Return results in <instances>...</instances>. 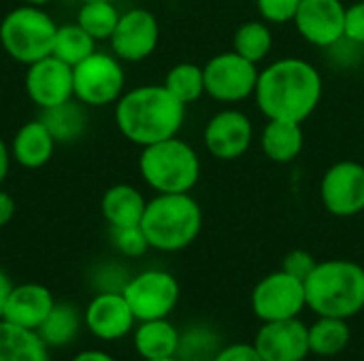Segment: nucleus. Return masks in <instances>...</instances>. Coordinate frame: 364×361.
<instances>
[{"instance_id":"f257e3e1","label":"nucleus","mask_w":364,"mask_h":361,"mask_svg":"<svg viewBox=\"0 0 364 361\" xmlns=\"http://www.w3.org/2000/svg\"><path fill=\"white\" fill-rule=\"evenodd\" d=\"M324 81L320 70L303 57H279L258 74L256 106L267 119L303 123L320 104Z\"/></svg>"},{"instance_id":"f03ea898","label":"nucleus","mask_w":364,"mask_h":361,"mask_svg":"<svg viewBox=\"0 0 364 361\" xmlns=\"http://www.w3.org/2000/svg\"><path fill=\"white\" fill-rule=\"evenodd\" d=\"M186 104L164 85H139L115 102V123L126 140L141 149L181 132Z\"/></svg>"},{"instance_id":"7ed1b4c3","label":"nucleus","mask_w":364,"mask_h":361,"mask_svg":"<svg viewBox=\"0 0 364 361\" xmlns=\"http://www.w3.org/2000/svg\"><path fill=\"white\" fill-rule=\"evenodd\" d=\"M305 296L318 317L350 321L364 309V268L350 260L318 262L305 279Z\"/></svg>"},{"instance_id":"20e7f679","label":"nucleus","mask_w":364,"mask_h":361,"mask_svg":"<svg viewBox=\"0 0 364 361\" xmlns=\"http://www.w3.org/2000/svg\"><path fill=\"white\" fill-rule=\"evenodd\" d=\"M141 228L151 249L177 253L198 238L203 230V209L192 194H156L147 200Z\"/></svg>"},{"instance_id":"39448f33","label":"nucleus","mask_w":364,"mask_h":361,"mask_svg":"<svg viewBox=\"0 0 364 361\" xmlns=\"http://www.w3.org/2000/svg\"><path fill=\"white\" fill-rule=\"evenodd\" d=\"M200 157L196 149L173 136L141 149L139 172L156 194H190L200 179Z\"/></svg>"},{"instance_id":"423d86ee","label":"nucleus","mask_w":364,"mask_h":361,"mask_svg":"<svg viewBox=\"0 0 364 361\" xmlns=\"http://www.w3.org/2000/svg\"><path fill=\"white\" fill-rule=\"evenodd\" d=\"M58 23L43 6L21 4L0 21V45L4 53L19 64H34L53 51Z\"/></svg>"},{"instance_id":"0eeeda50","label":"nucleus","mask_w":364,"mask_h":361,"mask_svg":"<svg viewBox=\"0 0 364 361\" xmlns=\"http://www.w3.org/2000/svg\"><path fill=\"white\" fill-rule=\"evenodd\" d=\"M126 85V72L122 60L113 53L94 51L90 57L73 66L75 98L85 106L115 104Z\"/></svg>"},{"instance_id":"6e6552de","label":"nucleus","mask_w":364,"mask_h":361,"mask_svg":"<svg viewBox=\"0 0 364 361\" xmlns=\"http://www.w3.org/2000/svg\"><path fill=\"white\" fill-rule=\"evenodd\" d=\"M205 94L222 104H237L256 94L258 64L245 60L237 51L215 53L205 66Z\"/></svg>"},{"instance_id":"1a4fd4ad","label":"nucleus","mask_w":364,"mask_h":361,"mask_svg":"<svg viewBox=\"0 0 364 361\" xmlns=\"http://www.w3.org/2000/svg\"><path fill=\"white\" fill-rule=\"evenodd\" d=\"M136 321L168 317L181 296L177 279L166 270H143L128 279L122 289Z\"/></svg>"},{"instance_id":"9d476101","label":"nucleus","mask_w":364,"mask_h":361,"mask_svg":"<svg viewBox=\"0 0 364 361\" xmlns=\"http://www.w3.org/2000/svg\"><path fill=\"white\" fill-rule=\"evenodd\" d=\"M307 309L305 281L277 270L260 279L252 291V313L262 321L296 319Z\"/></svg>"},{"instance_id":"9b49d317","label":"nucleus","mask_w":364,"mask_h":361,"mask_svg":"<svg viewBox=\"0 0 364 361\" xmlns=\"http://www.w3.org/2000/svg\"><path fill=\"white\" fill-rule=\"evenodd\" d=\"M320 202L339 219L364 213V164L354 160L331 164L320 179Z\"/></svg>"},{"instance_id":"f8f14e48","label":"nucleus","mask_w":364,"mask_h":361,"mask_svg":"<svg viewBox=\"0 0 364 361\" xmlns=\"http://www.w3.org/2000/svg\"><path fill=\"white\" fill-rule=\"evenodd\" d=\"M256 138L250 115L239 109L218 111L203 130V143L207 151L222 162H235L243 157Z\"/></svg>"},{"instance_id":"ddd939ff","label":"nucleus","mask_w":364,"mask_h":361,"mask_svg":"<svg viewBox=\"0 0 364 361\" xmlns=\"http://www.w3.org/2000/svg\"><path fill=\"white\" fill-rule=\"evenodd\" d=\"M111 51L122 62L147 60L160 43V23L149 9H130L119 15V21L109 38Z\"/></svg>"},{"instance_id":"4468645a","label":"nucleus","mask_w":364,"mask_h":361,"mask_svg":"<svg viewBox=\"0 0 364 361\" xmlns=\"http://www.w3.org/2000/svg\"><path fill=\"white\" fill-rule=\"evenodd\" d=\"M23 87H26L28 98L41 111L58 106V104L75 98L73 66L58 60L55 55H47L28 66Z\"/></svg>"},{"instance_id":"2eb2a0df","label":"nucleus","mask_w":364,"mask_h":361,"mask_svg":"<svg viewBox=\"0 0 364 361\" xmlns=\"http://www.w3.org/2000/svg\"><path fill=\"white\" fill-rule=\"evenodd\" d=\"M343 19L346 4L341 0H303L294 26L309 45L331 49L343 40Z\"/></svg>"},{"instance_id":"dca6fc26","label":"nucleus","mask_w":364,"mask_h":361,"mask_svg":"<svg viewBox=\"0 0 364 361\" xmlns=\"http://www.w3.org/2000/svg\"><path fill=\"white\" fill-rule=\"evenodd\" d=\"M87 332L105 343L122 340L136 323V317L122 291H98L83 313Z\"/></svg>"},{"instance_id":"f3484780","label":"nucleus","mask_w":364,"mask_h":361,"mask_svg":"<svg viewBox=\"0 0 364 361\" xmlns=\"http://www.w3.org/2000/svg\"><path fill=\"white\" fill-rule=\"evenodd\" d=\"M262 361H305L309 355V328L296 319L262 323L254 338Z\"/></svg>"},{"instance_id":"a211bd4d","label":"nucleus","mask_w":364,"mask_h":361,"mask_svg":"<svg viewBox=\"0 0 364 361\" xmlns=\"http://www.w3.org/2000/svg\"><path fill=\"white\" fill-rule=\"evenodd\" d=\"M53 306L55 300L45 285L21 283V285H13L2 311V319L23 330L36 332L43 326V321L49 317Z\"/></svg>"},{"instance_id":"6ab92c4d","label":"nucleus","mask_w":364,"mask_h":361,"mask_svg":"<svg viewBox=\"0 0 364 361\" xmlns=\"http://www.w3.org/2000/svg\"><path fill=\"white\" fill-rule=\"evenodd\" d=\"M55 145L58 143L47 130V126L43 123V119L26 121L11 140V157L21 168L36 170L49 164Z\"/></svg>"},{"instance_id":"aec40b11","label":"nucleus","mask_w":364,"mask_h":361,"mask_svg":"<svg viewBox=\"0 0 364 361\" xmlns=\"http://www.w3.org/2000/svg\"><path fill=\"white\" fill-rule=\"evenodd\" d=\"M147 200L145 196L128 183L111 185L100 198V213L111 228L141 226Z\"/></svg>"},{"instance_id":"412c9836","label":"nucleus","mask_w":364,"mask_h":361,"mask_svg":"<svg viewBox=\"0 0 364 361\" xmlns=\"http://www.w3.org/2000/svg\"><path fill=\"white\" fill-rule=\"evenodd\" d=\"M303 147L305 132L301 123L267 119V126L260 132V149L267 155V160L275 164H290L303 153Z\"/></svg>"},{"instance_id":"4be33fe9","label":"nucleus","mask_w":364,"mask_h":361,"mask_svg":"<svg viewBox=\"0 0 364 361\" xmlns=\"http://www.w3.org/2000/svg\"><path fill=\"white\" fill-rule=\"evenodd\" d=\"M132 340L136 353L143 360H162V357H175L179 353L181 334L164 317V319L139 321Z\"/></svg>"},{"instance_id":"5701e85b","label":"nucleus","mask_w":364,"mask_h":361,"mask_svg":"<svg viewBox=\"0 0 364 361\" xmlns=\"http://www.w3.org/2000/svg\"><path fill=\"white\" fill-rule=\"evenodd\" d=\"M0 361H49V347L38 332L0 319Z\"/></svg>"},{"instance_id":"b1692460","label":"nucleus","mask_w":364,"mask_h":361,"mask_svg":"<svg viewBox=\"0 0 364 361\" xmlns=\"http://www.w3.org/2000/svg\"><path fill=\"white\" fill-rule=\"evenodd\" d=\"M85 104H81L77 98H70L58 106L45 109L41 119L55 138V143H75L83 136L87 128V115Z\"/></svg>"},{"instance_id":"393cba45","label":"nucleus","mask_w":364,"mask_h":361,"mask_svg":"<svg viewBox=\"0 0 364 361\" xmlns=\"http://www.w3.org/2000/svg\"><path fill=\"white\" fill-rule=\"evenodd\" d=\"M352 332L348 319L337 317H318L314 326H309V353L320 360H331L341 355L350 345Z\"/></svg>"},{"instance_id":"a878e982","label":"nucleus","mask_w":364,"mask_h":361,"mask_svg":"<svg viewBox=\"0 0 364 361\" xmlns=\"http://www.w3.org/2000/svg\"><path fill=\"white\" fill-rule=\"evenodd\" d=\"M81 323H83V317L73 304L55 302L49 317L43 321V326L36 332L47 347H66L77 338Z\"/></svg>"},{"instance_id":"bb28decb","label":"nucleus","mask_w":364,"mask_h":361,"mask_svg":"<svg viewBox=\"0 0 364 361\" xmlns=\"http://www.w3.org/2000/svg\"><path fill=\"white\" fill-rule=\"evenodd\" d=\"M232 51L245 60L260 64L273 51V32L264 19H252L241 23L232 36Z\"/></svg>"},{"instance_id":"cd10ccee","label":"nucleus","mask_w":364,"mask_h":361,"mask_svg":"<svg viewBox=\"0 0 364 361\" xmlns=\"http://www.w3.org/2000/svg\"><path fill=\"white\" fill-rule=\"evenodd\" d=\"M119 11L113 0H87L81 2L77 11V23L94 38V40H109L117 21Z\"/></svg>"},{"instance_id":"c85d7f7f","label":"nucleus","mask_w":364,"mask_h":361,"mask_svg":"<svg viewBox=\"0 0 364 361\" xmlns=\"http://www.w3.org/2000/svg\"><path fill=\"white\" fill-rule=\"evenodd\" d=\"M96 43L98 40H94L77 21L58 26L51 55L66 62L68 66H77L79 62H83L85 57H90L96 51Z\"/></svg>"},{"instance_id":"c756f323","label":"nucleus","mask_w":364,"mask_h":361,"mask_svg":"<svg viewBox=\"0 0 364 361\" xmlns=\"http://www.w3.org/2000/svg\"><path fill=\"white\" fill-rule=\"evenodd\" d=\"M179 102L194 104L196 100H200L205 96V72L203 66L194 64V62H179L175 64L162 83Z\"/></svg>"},{"instance_id":"7c9ffc66","label":"nucleus","mask_w":364,"mask_h":361,"mask_svg":"<svg viewBox=\"0 0 364 361\" xmlns=\"http://www.w3.org/2000/svg\"><path fill=\"white\" fill-rule=\"evenodd\" d=\"M111 240H113V247L126 257H141L151 249L141 226L111 228Z\"/></svg>"},{"instance_id":"2f4dec72","label":"nucleus","mask_w":364,"mask_h":361,"mask_svg":"<svg viewBox=\"0 0 364 361\" xmlns=\"http://www.w3.org/2000/svg\"><path fill=\"white\" fill-rule=\"evenodd\" d=\"M303 0H256L258 13L267 23H290Z\"/></svg>"},{"instance_id":"473e14b6","label":"nucleus","mask_w":364,"mask_h":361,"mask_svg":"<svg viewBox=\"0 0 364 361\" xmlns=\"http://www.w3.org/2000/svg\"><path fill=\"white\" fill-rule=\"evenodd\" d=\"M343 40L364 45V0L352 2L346 6V19H343Z\"/></svg>"},{"instance_id":"72a5a7b5","label":"nucleus","mask_w":364,"mask_h":361,"mask_svg":"<svg viewBox=\"0 0 364 361\" xmlns=\"http://www.w3.org/2000/svg\"><path fill=\"white\" fill-rule=\"evenodd\" d=\"M316 264H318V260L309 251L292 249L290 253H286V257L282 262V270L296 277V279H301V281H305L311 274V270L316 268Z\"/></svg>"},{"instance_id":"f704fd0d","label":"nucleus","mask_w":364,"mask_h":361,"mask_svg":"<svg viewBox=\"0 0 364 361\" xmlns=\"http://www.w3.org/2000/svg\"><path fill=\"white\" fill-rule=\"evenodd\" d=\"M211 361H262L258 355V351L254 349V345H245V343H235L228 345L224 349H220Z\"/></svg>"},{"instance_id":"c9c22d12","label":"nucleus","mask_w":364,"mask_h":361,"mask_svg":"<svg viewBox=\"0 0 364 361\" xmlns=\"http://www.w3.org/2000/svg\"><path fill=\"white\" fill-rule=\"evenodd\" d=\"M15 211H17L15 198H13L9 191L0 189V228L9 226V223L13 221V217H15Z\"/></svg>"},{"instance_id":"e433bc0d","label":"nucleus","mask_w":364,"mask_h":361,"mask_svg":"<svg viewBox=\"0 0 364 361\" xmlns=\"http://www.w3.org/2000/svg\"><path fill=\"white\" fill-rule=\"evenodd\" d=\"M11 147L4 143V138L0 136V185L4 183V179L9 177V170H11Z\"/></svg>"},{"instance_id":"4c0bfd02","label":"nucleus","mask_w":364,"mask_h":361,"mask_svg":"<svg viewBox=\"0 0 364 361\" xmlns=\"http://www.w3.org/2000/svg\"><path fill=\"white\" fill-rule=\"evenodd\" d=\"M70 361H117L113 355L105 353V351H96V349H90V351H81L77 353Z\"/></svg>"},{"instance_id":"58836bf2","label":"nucleus","mask_w":364,"mask_h":361,"mask_svg":"<svg viewBox=\"0 0 364 361\" xmlns=\"http://www.w3.org/2000/svg\"><path fill=\"white\" fill-rule=\"evenodd\" d=\"M13 289V281L9 279V274L0 268V319H2V311H4V304H6V298Z\"/></svg>"},{"instance_id":"ea45409f","label":"nucleus","mask_w":364,"mask_h":361,"mask_svg":"<svg viewBox=\"0 0 364 361\" xmlns=\"http://www.w3.org/2000/svg\"><path fill=\"white\" fill-rule=\"evenodd\" d=\"M23 4H34V6H45V4H49V2H53V0H21Z\"/></svg>"},{"instance_id":"a19ab883","label":"nucleus","mask_w":364,"mask_h":361,"mask_svg":"<svg viewBox=\"0 0 364 361\" xmlns=\"http://www.w3.org/2000/svg\"><path fill=\"white\" fill-rule=\"evenodd\" d=\"M145 361H181V360L175 355V357H162V360H145Z\"/></svg>"},{"instance_id":"79ce46f5","label":"nucleus","mask_w":364,"mask_h":361,"mask_svg":"<svg viewBox=\"0 0 364 361\" xmlns=\"http://www.w3.org/2000/svg\"><path fill=\"white\" fill-rule=\"evenodd\" d=\"M81 2H87V0H81Z\"/></svg>"}]
</instances>
